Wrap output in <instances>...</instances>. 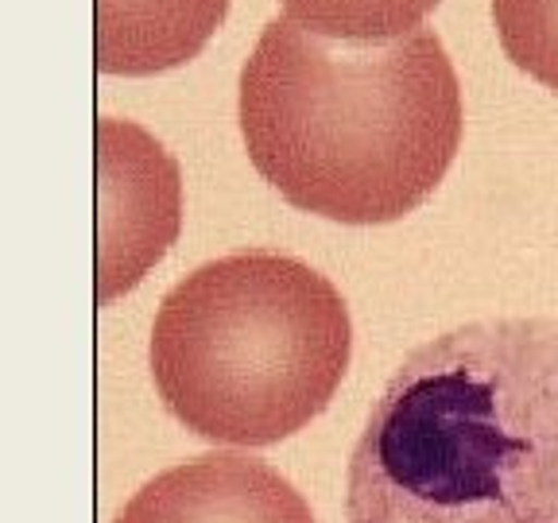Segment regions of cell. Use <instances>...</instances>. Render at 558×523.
Returning <instances> with one entry per match:
<instances>
[{
  "label": "cell",
  "instance_id": "cell-1",
  "mask_svg": "<svg viewBox=\"0 0 558 523\" xmlns=\"http://www.w3.org/2000/svg\"><path fill=\"white\" fill-rule=\"evenodd\" d=\"M349 523H558V318L411 349L345 470Z\"/></svg>",
  "mask_w": 558,
  "mask_h": 523
},
{
  "label": "cell",
  "instance_id": "cell-2",
  "mask_svg": "<svg viewBox=\"0 0 558 523\" xmlns=\"http://www.w3.org/2000/svg\"><path fill=\"white\" fill-rule=\"evenodd\" d=\"M241 136L295 209L388 226L438 191L462 148L465 109L442 39L418 27L349 44L279 16L241 66Z\"/></svg>",
  "mask_w": 558,
  "mask_h": 523
},
{
  "label": "cell",
  "instance_id": "cell-3",
  "mask_svg": "<svg viewBox=\"0 0 558 523\" xmlns=\"http://www.w3.org/2000/svg\"><path fill=\"white\" fill-rule=\"evenodd\" d=\"M353 323L323 271L283 253H233L179 279L151 326V380L191 435L276 446L330 408Z\"/></svg>",
  "mask_w": 558,
  "mask_h": 523
},
{
  "label": "cell",
  "instance_id": "cell-4",
  "mask_svg": "<svg viewBox=\"0 0 558 523\" xmlns=\"http://www.w3.org/2000/svg\"><path fill=\"white\" fill-rule=\"evenodd\" d=\"M97 171H101V291L97 299L124 295L179 236L183 186L179 167L159 139L132 121H97Z\"/></svg>",
  "mask_w": 558,
  "mask_h": 523
},
{
  "label": "cell",
  "instance_id": "cell-5",
  "mask_svg": "<svg viewBox=\"0 0 558 523\" xmlns=\"http://www.w3.org/2000/svg\"><path fill=\"white\" fill-rule=\"evenodd\" d=\"M113 523H318L276 465L248 453H202L156 473Z\"/></svg>",
  "mask_w": 558,
  "mask_h": 523
},
{
  "label": "cell",
  "instance_id": "cell-6",
  "mask_svg": "<svg viewBox=\"0 0 558 523\" xmlns=\"http://www.w3.org/2000/svg\"><path fill=\"white\" fill-rule=\"evenodd\" d=\"M226 12L229 0H97V70L151 78L183 66Z\"/></svg>",
  "mask_w": 558,
  "mask_h": 523
},
{
  "label": "cell",
  "instance_id": "cell-7",
  "mask_svg": "<svg viewBox=\"0 0 558 523\" xmlns=\"http://www.w3.org/2000/svg\"><path fill=\"white\" fill-rule=\"evenodd\" d=\"M295 24L349 44H388L418 32L438 0H283Z\"/></svg>",
  "mask_w": 558,
  "mask_h": 523
},
{
  "label": "cell",
  "instance_id": "cell-8",
  "mask_svg": "<svg viewBox=\"0 0 558 523\" xmlns=\"http://www.w3.org/2000/svg\"><path fill=\"white\" fill-rule=\"evenodd\" d=\"M493 20L508 59L558 94V0H493Z\"/></svg>",
  "mask_w": 558,
  "mask_h": 523
}]
</instances>
